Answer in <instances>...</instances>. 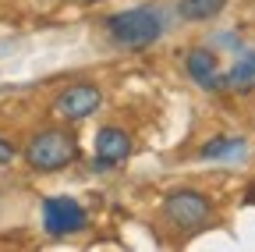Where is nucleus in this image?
<instances>
[{
    "instance_id": "f257e3e1",
    "label": "nucleus",
    "mask_w": 255,
    "mask_h": 252,
    "mask_svg": "<svg viewBox=\"0 0 255 252\" xmlns=\"http://www.w3.org/2000/svg\"><path fill=\"white\" fill-rule=\"evenodd\" d=\"M103 28H107V36L114 39V46H121V50H149L167 32L163 14H159V7H152V4L117 11V14H110L103 21Z\"/></svg>"
},
{
    "instance_id": "f03ea898",
    "label": "nucleus",
    "mask_w": 255,
    "mask_h": 252,
    "mask_svg": "<svg viewBox=\"0 0 255 252\" xmlns=\"http://www.w3.org/2000/svg\"><path fill=\"white\" fill-rule=\"evenodd\" d=\"M21 156H25L28 171H36V174H57L64 167L78 164L82 146H78V135L71 128H43V132H36V135L25 142Z\"/></svg>"
},
{
    "instance_id": "7ed1b4c3",
    "label": "nucleus",
    "mask_w": 255,
    "mask_h": 252,
    "mask_svg": "<svg viewBox=\"0 0 255 252\" xmlns=\"http://www.w3.org/2000/svg\"><path fill=\"white\" fill-rule=\"evenodd\" d=\"M163 217L177 231L199 235L216 220V206H213V199L206 192H199V188H174V192H167V199H163Z\"/></svg>"
},
{
    "instance_id": "20e7f679",
    "label": "nucleus",
    "mask_w": 255,
    "mask_h": 252,
    "mask_svg": "<svg viewBox=\"0 0 255 252\" xmlns=\"http://www.w3.org/2000/svg\"><path fill=\"white\" fill-rule=\"evenodd\" d=\"M100 103H103V85L100 82H71V85H64L57 96H53L50 114L57 121L75 124V121L92 117L96 110H100Z\"/></svg>"
},
{
    "instance_id": "39448f33",
    "label": "nucleus",
    "mask_w": 255,
    "mask_h": 252,
    "mask_svg": "<svg viewBox=\"0 0 255 252\" xmlns=\"http://www.w3.org/2000/svg\"><path fill=\"white\" fill-rule=\"evenodd\" d=\"M89 224V213L78 199L71 196H50L43 199V228L50 238H68V235H78L85 231Z\"/></svg>"
},
{
    "instance_id": "423d86ee",
    "label": "nucleus",
    "mask_w": 255,
    "mask_h": 252,
    "mask_svg": "<svg viewBox=\"0 0 255 252\" xmlns=\"http://www.w3.org/2000/svg\"><path fill=\"white\" fill-rule=\"evenodd\" d=\"M131 153V135L117 124H107V128L96 132V149H92V171H114L128 160Z\"/></svg>"
},
{
    "instance_id": "0eeeda50",
    "label": "nucleus",
    "mask_w": 255,
    "mask_h": 252,
    "mask_svg": "<svg viewBox=\"0 0 255 252\" xmlns=\"http://www.w3.org/2000/svg\"><path fill=\"white\" fill-rule=\"evenodd\" d=\"M184 68H188L191 78H195L199 89L220 92V60H216V53H213L209 46H191V50H188V60H184Z\"/></svg>"
},
{
    "instance_id": "6e6552de",
    "label": "nucleus",
    "mask_w": 255,
    "mask_h": 252,
    "mask_svg": "<svg viewBox=\"0 0 255 252\" xmlns=\"http://www.w3.org/2000/svg\"><path fill=\"white\" fill-rule=\"evenodd\" d=\"M255 89V50H245L227 71H220V92H252Z\"/></svg>"
},
{
    "instance_id": "1a4fd4ad",
    "label": "nucleus",
    "mask_w": 255,
    "mask_h": 252,
    "mask_svg": "<svg viewBox=\"0 0 255 252\" xmlns=\"http://www.w3.org/2000/svg\"><path fill=\"white\" fill-rule=\"evenodd\" d=\"M245 153H248V142L241 135H216L199 149L202 160H241Z\"/></svg>"
},
{
    "instance_id": "9d476101",
    "label": "nucleus",
    "mask_w": 255,
    "mask_h": 252,
    "mask_svg": "<svg viewBox=\"0 0 255 252\" xmlns=\"http://www.w3.org/2000/svg\"><path fill=\"white\" fill-rule=\"evenodd\" d=\"M231 0H177V14L184 21H213L227 11Z\"/></svg>"
},
{
    "instance_id": "9b49d317",
    "label": "nucleus",
    "mask_w": 255,
    "mask_h": 252,
    "mask_svg": "<svg viewBox=\"0 0 255 252\" xmlns=\"http://www.w3.org/2000/svg\"><path fill=\"white\" fill-rule=\"evenodd\" d=\"M14 156H18V146H14L7 135H0V164H11Z\"/></svg>"
},
{
    "instance_id": "f8f14e48",
    "label": "nucleus",
    "mask_w": 255,
    "mask_h": 252,
    "mask_svg": "<svg viewBox=\"0 0 255 252\" xmlns=\"http://www.w3.org/2000/svg\"><path fill=\"white\" fill-rule=\"evenodd\" d=\"M248 203H255V185H252V188H248Z\"/></svg>"
},
{
    "instance_id": "ddd939ff",
    "label": "nucleus",
    "mask_w": 255,
    "mask_h": 252,
    "mask_svg": "<svg viewBox=\"0 0 255 252\" xmlns=\"http://www.w3.org/2000/svg\"><path fill=\"white\" fill-rule=\"evenodd\" d=\"M75 4H100V0H75Z\"/></svg>"
}]
</instances>
